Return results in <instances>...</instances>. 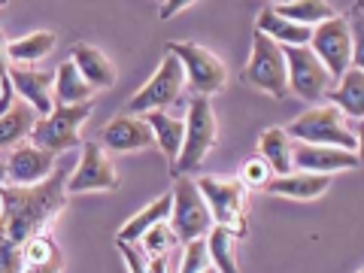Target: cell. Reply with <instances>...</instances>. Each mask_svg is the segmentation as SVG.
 Returning a JSON list of instances; mask_svg holds the SVG:
<instances>
[{"mask_svg": "<svg viewBox=\"0 0 364 273\" xmlns=\"http://www.w3.org/2000/svg\"><path fill=\"white\" fill-rule=\"evenodd\" d=\"M70 164H55L52 176L37 186H0V273H21V246L46 231L67 200Z\"/></svg>", "mask_w": 364, "mask_h": 273, "instance_id": "obj_1", "label": "cell"}, {"mask_svg": "<svg viewBox=\"0 0 364 273\" xmlns=\"http://www.w3.org/2000/svg\"><path fill=\"white\" fill-rule=\"evenodd\" d=\"M286 134L298 143H313V146H337L346 152H358V134H352L346 119L340 109L325 104V107H310L301 119H294Z\"/></svg>", "mask_w": 364, "mask_h": 273, "instance_id": "obj_2", "label": "cell"}, {"mask_svg": "<svg viewBox=\"0 0 364 273\" xmlns=\"http://www.w3.org/2000/svg\"><path fill=\"white\" fill-rule=\"evenodd\" d=\"M215 131H219V124H215V112H213L210 97L195 95L188 100V112H186V140H182V149L173 161L176 176L200 167V161L215 146Z\"/></svg>", "mask_w": 364, "mask_h": 273, "instance_id": "obj_3", "label": "cell"}, {"mask_svg": "<svg viewBox=\"0 0 364 273\" xmlns=\"http://www.w3.org/2000/svg\"><path fill=\"white\" fill-rule=\"evenodd\" d=\"M170 198H173V207H170V231H173L179 243H191V240H200V237L210 234L213 215H210V207H207V200H203L195 179H188L186 173L176 176V186L170 191Z\"/></svg>", "mask_w": 364, "mask_h": 273, "instance_id": "obj_4", "label": "cell"}, {"mask_svg": "<svg viewBox=\"0 0 364 273\" xmlns=\"http://www.w3.org/2000/svg\"><path fill=\"white\" fill-rule=\"evenodd\" d=\"M88 112H91V100H85V104H70V107L55 104V109L49 116L37 119V124H33V131H31L33 146L52 152V155L76 149L79 146V124L88 119Z\"/></svg>", "mask_w": 364, "mask_h": 273, "instance_id": "obj_5", "label": "cell"}, {"mask_svg": "<svg viewBox=\"0 0 364 273\" xmlns=\"http://www.w3.org/2000/svg\"><path fill=\"white\" fill-rule=\"evenodd\" d=\"M243 79L252 88L267 91L270 97H286L289 95V73H286V55H282V46L255 31L252 55H249Z\"/></svg>", "mask_w": 364, "mask_h": 273, "instance_id": "obj_6", "label": "cell"}, {"mask_svg": "<svg viewBox=\"0 0 364 273\" xmlns=\"http://www.w3.org/2000/svg\"><path fill=\"white\" fill-rule=\"evenodd\" d=\"M167 52L179 58L191 95L210 97V95H219V91L225 88L228 70L210 49H203V46H198V43H170Z\"/></svg>", "mask_w": 364, "mask_h": 273, "instance_id": "obj_7", "label": "cell"}, {"mask_svg": "<svg viewBox=\"0 0 364 273\" xmlns=\"http://www.w3.org/2000/svg\"><path fill=\"white\" fill-rule=\"evenodd\" d=\"M306 46H310L316 58L325 64L328 76L337 82V79L352 67V25H349V18L334 16L328 21H318Z\"/></svg>", "mask_w": 364, "mask_h": 273, "instance_id": "obj_8", "label": "cell"}, {"mask_svg": "<svg viewBox=\"0 0 364 273\" xmlns=\"http://www.w3.org/2000/svg\"><path fill=\"white\" fill-rule=\"evenodd\" d=\"M286 55V73H289V91L298 95L306 104L325 97V91L334 85V79L328 76L325 64L316 58L310 46H282Z\"/></svg>", "mask_w": 364, "mask_h": 273, "instance_id": "obj_9", "label": "cell"}, {"mask_svg": "<svg viewBox=\"0 0 364 273\" xmlns=\"http://www.w3.org/2000/svg\"><path fill=\"white\" fill-rule=\"evenodd\" d=\"M182 82H186V70H182L176 55L167 52V58L158 67V73L128 100L124 112H155V109L173 107L182 95Z\"/></svg>", "mask_w": 364, "mask_h": 273, "instance_id": "obj_10", "label": "cell"}, {"mask_svg": "<svg viewBox=\"0 0 364 273\" xmlns=\"http://www.w3.org/2000/svg\"><path fill=\"white\" fill-rule=\"evenodd\" d=\"M198 188L210 207L213 225H225L240 231L243 228V182L228 176H203L198 179Z\"/></svg>", "mask_w": 364, "mask_h": 273, "instance_id": "obj_11", "label": "cell"}, {"mask_svg": "<svg viewBox=\"0 0 364 273\" xmlns=\"http://www.w3.org/2000/svg\"><path fill=\"white\" fill-rule=\"evenodd\" d=\"M119 176L112 167L107 149L100 143H85L82 158L67 176V195H82V191H107L116 188Z\"/></svg>", "mask_w": 364, "mask_h": 273, "instance_id": "obj_12", "label": "cell"}, {"mask_svg": "<svg viewBox=\"0 0 364 273\" xmlns=\"http://www.w3.org/2000/svg\"><path fill=\"white\" fill-rule=\"evenodd\" d=\"M291 161L294 170L304 173H322L334 176L340 170H358V152H346L337 146H313V143H291Z\"/></svg>", "mask_w": 364, "mask_h": 273, "instance_id": "obj_13", "label": "cell"}, {"mask_svg": "<svg viewBox=\"0 0 364 273\" xmlns=\"http://www.w3.org/2000/svg\"><path fill=\"white\" fill-rule=\"evenodd\" d=\"M55 155L37 149V146H18L13 149V155L6 158V179L13 186H37V182L49 179L52 170H55Z\"/></svg>", "mask_w": 364, "mask_h": 273, "instance_id": "obj_14", "label": "cell"}, {"mask_svg": "<svg viewBox=\"0 0 364 273\" xmlns=\"http://www.w3.org/2000/svg\"><path fill=\"white\" fill-rule=\"evenodd\" d=\"M100 146L112 149V152H134V149H149V146H155V136H152V128L146 119L119 116L104 128V143Z\"/></svg>", "mask_w": 364, "mask_h": 273, "instance_id": "obj_15", "label": "cell"}, {"mask_svg": "<svg viewBox=\"0 0 364 273\" xmlns=\"http://www.w3.org/2000/svg\"><path fill=\"white\" fill-rule=\"evenodd\" d=\"M9 82L16 85L25 104L37 109V116H49L55 109V97H52V85H55V73H43V70H25V67H13L9 70Z\"/></svg>", "mask_w": 364, "mask_h": 273, "instance_id": "obj_16", "label": "cell"}, {"mask_svg": "<svg viewBox=\"0 0 364 273\" xmlns=\"http://www.w3.org/2000/svg\"><path fill=\"white\" fill-rule=\"evenodd\" d=\"M328 186H331V176L291 170V173H282V176H270V182L261 191L279 195V198H291V200H316V198L325 195Z\"/></svg>", "mask_w": 364, "mask_h": 273, "instance_id": "obj_17", "label": "cell"}, {"mask_svg": "<svg viewBox=\"0 0 364 273\" xmlns=\"http://www.w3.org/2000/svg\"><path fill=\"white\" fill-rule=\"evenodd\" d=\"M325 97L331 100V107L340 109V116L361 119L364 116V70L361 67H349V70L337 79V88H328Z\"/></svg>", "mask_w": 364, "mask_h": 273, "instance_id": "obj_18", "label": "cell"}, {"mask_svg": "<svg viewBox=\"0 0 364 273\" xmlns=\"http://www.w3.org/2000/svg\"><path fill=\"white\" fill-rule=\"evenodd\" d=\"M64 267V255L55 237L49 234H37L21 246V273H61Z\"/></svg>", "mask_w": 364, "mask_h": 273, "instance_id": "obj_19", "label": "cell"}, {"mask_svg": "<svg viewBox=\"0 0 364 273\" xmlns=\"http://www.w3.org/2000/svg\"><path fill=\"white\" fill-rule=\"evenodd\" d=\"M70 61L76 64V70L85 76V82L91 88H109L116 82V67H112V61L100 49H95V46L76 43Z\"/></svg>", "mask_w": 364, "mask_h": 273, "instance_id": "obj_20", "label": "cell"}, {"mask_svg": "<svg viewBox=\"0 0 364 273\" xmlns=\"http://www.w3.org/2000/svg\"><path fill=\"white\" fill-rule=\"evenodd\" d=\"M37 109L25 100H13L9 109L0 116V149H13L21 140H28L33 124H37Z\"/></svg>", "mask_w": 364, "mask_h": 273, "instance_id": "obj_21", "label": "cell"}, {"mask_svg": "<svg viewBox=\"0 0 364 273\" xmlns=\"http://www.w3.org/2000/svg\"><path fill=\"white\" fill-rule=\"evenodd\" d=\"M258 33H264V37H270L279 46H306L313 37V28L298 25V21H291V18H282L273 13V6H270L258 16Z\"/></svg>", "mask_w": 364, "mask_h": 273, "instance_id": "obj_22", "label": "cell"}, {"mask_svg": "<svg viewBox=\"0 0 364 273\" xmlns=\"http://www.w3.org/2000/svg\"><path fill=\"white\" fill-rule=\"evenodd\" d=\"M91 91H95V88L85 82V76L76 70L73 61H64L58 70H55V85H52L55 104H61V107L85 104V100H91Z\"/></svg>", "mask_w": 364, "mask_h": 273, "instance_id": "obj_23", "label": "cell"}, {"mask_svg": "<svg viewBox=\"0 0 364 273\" xmlns=\"http://www.w3.org/2000/svg\"><path fill=\"white\" fill-rule=\"evenodd\" d=\"M146 122L152 128L155 143L164 149V155L170 161H176V155L182 149V140H186V122L179 116H170L164 109H155V112H146Z\"/></svg>", "mask_w": 364, "mask_h": 273, "instance_id": "obj_24", "label": "cell"}, {"mask_svg": "<svg viewBox=\"0 0 364 273\" xmlns=\"http://www.w3.org/2000/svg\"><path fill=\"white\" fill-rule=\"evenodd\" d=\"M170 207H173V198H170V191H167V195L152 200L149 207L140 210L128 225L122 228V231H119V243H136V240H143L146 231H152L155 225H161V222L170 219Z\"/></svg>", "mask_w": 364, "mask_h": 273, "instance_id": "obj_25", "label": "cell"}, {"mask_svg": "<svg viewBox=\"0 0 364 273\" xmlns=\"http://www.w3.org/2000/svg\"><path fill=\"white\" fill-rule=\"evenodd\" d=\"M207 252L210 264L219 273H240L237 267V231L225 225H213L207 234Z\"/></svg>", "mask_w": 364, "mask_h": 273, "instance_id": "obj_26", "label": "cell"}, {"mask_svg": "<svg viewBox=\"0 0 364 273\" xmlns=\"http://www.w3.org/2000/svg\"><path fill=\"white\" fill-rule=\"evenodd\" d=\"M261 158L270 164L273 176L291 173L294 161H291V136L286 134V128H267L261 136Z\"/></svg>", "mask_w": 364, "mask_h": 273, "instance_id": "obj_27", "label": "cell"}, {"mask_svg": "<svg viewBox=\"0 0 364 273\" xmlns=\"http://www.w3.org/2000/svg\"><path fill=\"white\" fill-rule=\"evenodd\" d=\"M55 43H58V37H55L52 31H33L16 43H6V58L18 61V64H33V61L46 58V55L55 49Z\"/></svg>", "mask_w": 364, "mask_h": 273, "instance_id": "obj_28", "label": "cell"}, {"mask_svg": "<svg viewBox=\"0 0 364 273\" xmlns=\"http://www.w3.org/2000/svg\"><path fill=\"white\" fill-rule=\"evenodd\" d=\"M273 13L282 16V18H291L298 25H306V28H316L318 21H328L334 18V9L328 0H289V4H277Z\"/></svg>", "mask_w": 364, "mask_h": 273, "instance_id": "obj_29", "label": "cell"}, {"mask_svg": "<svg viewBox=\"0 0 364 273\" xmlns=\"http://www.w3.org/2000/svg\"><path fill=\"white\" fill-rule=\"evenodd\" d=\"M270 176H273V170H270V164L261 155H252V158H246V161H243V170H240V182H243V186L264 188L270 182Z\"/></svg>", "mask_w": 364, "mask_h": 273, "instance_id": "obj_30", "label": "cell"}, {"mask_svg": "<svg viewBox=\"0 0 364 273\" xmlns=\"http://www.w3.org/2000/svg\"><path fill=\"white\" fill-rule=\"evenodd\" d=\"M210 267V252H207V237L186 243V255H182L179 273H200Z\"/></svg>", "mask_w": 364, "mask_h": 273, "instance_id": "obj_31", "label": "cell"}, {"mask_svg": "<svg viewBox=\"0 0 364 273\" xmlns=\"http://www.w3.org/2000/svg\"><path fill=\"white\" fill-rule=\"evenodd\" d=\"M143 240H146V249H149L152 255H167V249L176 243V237H173V231H170V228L161 222V225H155L152 231H146Z\"/></svg>", "mask_w": 364, "mask_h": 273, "instance_id": "obj_32", "label": "cell"}, {"mask_svg": "<svg viewBox=\"0 0 364 273\" xmlns=\"http://www.w3.org/2000/svg\"><path fill=\"white\" fill-rule=\"evenodd\" d=\"M119 249H122L124 261H128L131 273H149V267H146V258H143V252H140V249H134L131 243H119Z\"/></svg>", "mask_w": 364, "mask_h": 273, "instance_id": "obj_33", "label": "cell"}, {"mask_svg": "<svg viewBox=\"0 0 364 273\" xmlns=\"http://www.w3.org/2000/svg\"><path fill=\"white\" fill-rule=\"evenodd\" d=\"M195 0H164L161 4V18H173L176 13H182L186 6H191Z\"/></svg>", "mask_w": 364, "mask_h": 273, "instance_id": "obj_34", "label": "cell"}, {"mask_svg": "<svg viewBox=\"0 0 364 273\" xmlns=\"http://www.w3.org/2000/svg\"><path fill=\"white\" fill-rule=\"evenodd\" d=\"M149 273H167V255H152V261H146Z\"/></svg>", "mask_w": 364, "mask_h": 273, "instance_id": "obj_35", "label": "cell"}, {"mask_svg": "<svg viewBox=\"0 0 364 273\" xmlns=\"http://www.w3.org/2000/svg\"><path fill=\"white\" fill-rule=\"evenodd\" d=\"M6 182V158H0V186Z\"/></svg>", "mask_w": 364, "mask_h": 273, "instance_id": "obj_36", "label": "cell"}, {"mask_svg": "<svg viewBox=\"0 0 364 273\" xmlns=\"http://www.w3.org/2000/svg\"><path fill=\"white\" fill-rule=\"evenodd\" d=\"M200 273H219V270H215V267H207V270H200Z\"/></svg>", "mask_w": 364, "mask_h": 273, "instance_id": "obj_37", "label": "cell"}, {"mask_svg": "<svg viewBox=\"0 0 364 273\" xmlns=\"http://www.w3.org/2000/svg\"><path fill=\"white\" fill-rule=\"evenodd\" d=\"M273 4H289V0H273Z\"/></svg>", "mask_w": 364, "mask_h": 273, "instance_id": "obj_38", "label": "cell"}, {"mask_svg": "<svg viewBox=\"0 0 364 273\" xmlns=\"http://www.w3.org/2000/svg\"><path fill=\"white\" fill-rule=\"evenodd\" d=\"M0 207H4V198H0Z\"/></svg>", "mask_w": 364, "mask_h": 273, "instance_id": "obj_39", "label": "cell"}, {"mask_svg": "<svg viewBox=\"0 0 364 273\" xmlns=\"http://www.w3.org/2000/svg\"><path fill=\"white\" fill-rule=\"evenodd\" d=\"M161 4H164V0H161Z\"/></svg>", "mask_w": 364, "mask_h": 273, "instance_id": "obj_40", "label": "cell"}, {"mask_svg": "<svg viewBox=\"0 0 364 273\" xmlns=\"http://www.w3.org/2000/svg\"><path fill=\"white\" fill-rule=\"evenodd\" d=\"M358 273H361V270H358Z\"/></svg>", "mask_w": 364, "mask_h": 273, "instance_id": "obj_41", "label": "cell"}]
</instances>
